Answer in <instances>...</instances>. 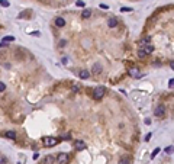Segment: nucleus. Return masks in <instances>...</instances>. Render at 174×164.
<instances>
[{
	"label": "nucleus",
	"instance_id": "obj_1",
	"mask_svg": "<svg viewBox=\"0 0 174 164\" xmlns=\"http://www.w3.org/2000/svg\"><path fill=\"white\" fill-rule=\"evenodd\" d=\"M104 87L103 86H99V87H96L94 90H93V97L96 99V100H99V99H102L103 96H104Z\"/></svg>",
	"mask_w": 174,
	"mask_h": 164
},
{
	"label": "nucleus",
	"instance_id": "obj_2",
	"mask_svg": "<svg viewBox=\"0 0 174 164\" xmlns=\"http://www.w3.org/2000/svg\"><path fill=\"white\" fill-rule=\"evenodd\" d=\"M42 144H44V147H54V145L58 144V141H57V138H54V136H45L42 140Z\"/></svg>",
	"mask_w": 174,
	"mask_h": 164
},
{
	"label": "nucleus",
	"instance_id": "obj_3",
	"mask_svg": "<svg viewBox=\"0 0 174 164\" xmlns=\"http://www.w3.org/2000/svg\"><path fill=\"white\" fill-rule=\"evenodd\" d=\"M57 161H58V164H67L70 161L68 154L67 152H60V154H58V157H57Z\"/></svg>",
	"mask_w": 174,
	"mask_h": 164
},
{
	"label": "nucleus",
	"instance_id": "obj_4",
	"mask_svg": "<svg viewBox=\"0 0 174 164\" xmlns=\"http://www.w3.org/2000/svg\"><path fill=\"white\" fill-rule=\"evenodd\" d=\"M154 113H155V116H164V113H165V108H164L162 105H158V106L155 108Z\"/></svg>",
	"mask_w": 174,
	"mask_h": 164
},
{
	"label": "nucleus",
	"instance_id": "obj_5",
	"mask_svg": "<svg viewBox=\"0 0 174 164\" xmlns=\"http://www.w3.org/2000/svg\"><path fill=\"white\" fill-rule=\"evenodd\" d=\"M54 25L57 28H64V25H65V20H64V18H55V20H54Z\"/></svg>",
	"mask_w": 174,
	"mask_h": 164
},
{
	"label": "nucleus",
	"instance_id": "obj_6",
	"mask_svg": "<svg viewBox=\"0 0 174 164\" xmlns=\"http://www.w3.org/2000/svg\"><path fill=\"white\" fill-rule=\"evenodd\" d=\"M74 147H76V150L81 151V150H84L87 145H86V142H84V141H76V142H74Z\"/></svg>",
	"mask_w": 174,
	"mask_h": 164
},
{
	"label": "nucleus",
	"instance_id": "obj_7",
	"mask_svg": "<svg viewBox=\"0 0 174 164\" xmlns=\"http://www.w3.org/2000/svg\"><path fill=\"white\" fill-rule=\"evenodd\" d=\"M78 76H80V79L86 80V79H89V77H90V73H89L87 70H81V71L78 73Z\"/></svg>",
	"mask_w": 174,
	"mask_h": 164
},
{
	"label": "nucleus",
	"instance_id": "obj_8",
	"mask_svg": "<svg viewBox=\"0 0 174 164\" xmlns=\"http://www.w3.org/2000/svg\"><path fill=\"white\" fill-rule=\"evenodd\" d=\"M107 25H109V28H115L116 25H118V19H116V18H109Z\"/></svg>",
	"mask_w": 174,
	"mask_h": 164
},
{
	"label": "nucleus",
	"instance_id": "obj_9",
	"mask_svg": "<svg viewBox=\"0 0 174 164\" xmlns=\"http://www.w3.org/2000/svg\"><path fill=\"white\" fill-rule=\"evenodd\" d=\"M129 74H131L132 77H141V76H142V74H141V73H139V70H138V68H131V71H129Z\"/></svg>",
	"mask_w": 174,
	"mask_h": 164
},
{
	"label": "nucleus",
	"instance_id": "obj_10",
	"mask_svg": "<svg viewBox=\"0 0 174 164\" xmlns=\"http://www.w3.org/2000/svg\"><path fill=\"white\" fill-rule=\"evenodd\" d=\"M55 158L52 157V155H46V157L44 158V164H54Z\"/></svg>",
	"mask_w": 174,
	"mask_h": 164
},
{
	"label": "nucleus",
	"instance_id": "obj_11",
	"mask_svg": "<svg viewBox=\"0 0 174 164\" xmlns=\"http://www.w3.org/2000/svg\"><path fill=\"white\" fill-rule=\"evenodd\" d=\"M144 52H145V54H152V52H154V47H152L151 44L145 45V48H144Z\"/></svg>",
	"mask_w": 174,
	"mask_h": 164
},
{
	"label": "nucleus",
	"instance_id": "obj_12",
	"mask_svg": "<svg viewBox=\"0 0 174 164\" xmlns=\"http://www.w3.org/2000/svg\"><path fill=\"white\" fill-rule=\"evenodd\" d=\"M4 135H6V138H9V140H16V132L15 131H7Z\"/></svg>",
	"mask_w": 174,
	"mask_h": 164
},
{
	"label": "nucleus",
	"instance_id": "obj_13",
	"mask_svg": "<svg viewBox=\"0 0 174 164\" xmlns=\"http://www.w3.org/2000/svg\"><path fill=\"white\" fill-rule=\"evenodd\" d=\"M100 71H102V67H100V64H97V63H96V64L93 65V73H94V74H99Z\"/></svg>",
	"mask_w": 174,
	"mask_h": 164
},
{
	"label": "nucleus",
	"instance_id": "obj_14",
	"mask_svg": "<svg viewBox=\"0 0 174 164\" xmlns=\"http://www.w3.org/2000/svg\"><path fill=\"white\" fill-rule=\"evenodd\" d=\"M81 16L84 19H87V18H90L92 16V10H89V9H86V10H83V13H81Z\"/></svg>",
	"mask_w": 174,
	"mask_h": 164
},
{
	"label": "nucleus",
	"instance_id": "obj_15",
	"mask_svg": "<svg viewBox=\"0 0 174 164\" xmlns=\"http://www.w3.org/2000/svg\"><path fill=\"white\" fill-rule=\"evenodd\" d=\"M150 36H145V38H142V39H141V45H148V44H150Z\"/></svg>",
	"mask_w": 174,
	"mask_h": 164
},
{
	"label": "nucleus",
	"instance_id": "obj_16",
	"mask_svg": "<svg viewBox=\"0 0 174 164\" xmlns=\"http://www.w3.org/2000/svg\"><path fill=\"white\" fill-rule=\"evenodd\" d=\"M0 6H2V7H9L10 3L7 2V0H0Z\"/></svg>",
	"mask_w": 174,
	"mask_h": 164
},
{
	"label": "nucleus",
	"instance_id": "obj_17",
	"mask_svg": "<svg viewBox=\"0 0 174 164\" xmlns=\"http://www.w3.org/2000/svg\"><path fill=\"white\" fill-rule=\"evenodd\" d=\"M145 55H147V54L144 52V49H139V51H138V57H139V58H145Z\"/></svg>",
	"mask_w": 174,
	"mask_h": 164
},
{
	"label": "nucleus",
	"instance_id": "obj_18",
	"mask_svg": "<svg viewBox=\"0 0 174 164\" xmlns=\"http://www.w3.org/2000/svg\"><path fill=\"white\" fill-rule=\"evenodd\" d=\"M4 42L6 41H9V42H12V41H15V36H12V35H9V36H4V39H3Z\"/></svg>",
	"mask_w": 174,
	"mask_h": 164
},
{
	"label": "nucleus",
	"instance_id": "obj_19",
	"mask_svg": "<svg viewBox=\"0 0 174 164\" xmlns=\"http://www.w3.org/2000/svg\"><path fill=\"white\" fill-rule=\"evenodd\" d=\"M164 151H165V152H167V154H171V152L174 151V147H167V148H165Z\"/></svg>",
	"mask_w": 174,
	"mask_h": 164
},
{
	"label": "nucleus",
	"instance_id": "obj_20",
	"mask_svg": "<svg viewBox=\"0 0 174 164\" xmlns=\"http://www.w3.org/2000/svg\"><path fill=\"white\" fill-rule=\"evenodd\" d=\"M7 163V158L3 157V155H0V164H6Z\"/></svg>",
	"mask_w": 174,
	"mask_h": 164
},
{
	"label": "nucleus",
	"instance_id": "obj_21",
	"mask_svg": "<svg viewBox=\"0 0 174 164\" xmlns=\"http://www.w3.org/2000/svg\"><path fill=\"white\" fill-rule=\"evenodd\" d=\"M6 90V84L3 81H0V92H4Z\"/></svg>",
	"mask_w": 174,
	"mask_h": 164
},
{
	"label": "nucleus",
	"instance_id": "obj_22",
	"mask_svg": "<svg viewBox=\"0 0 174 164\" xmlns=\"http://www.w3.org/2000/svg\"><path fill=\"white\" fill-rule=\"evenodd\" d=\"M158 152H160V148H155V150L152 151V154H151V157H155V155L158 154Z\"/></svg>",
	"mask_w": 174,
	"mask_h": 164
},
{
	"label": "nucleus",
	"instance_id": "obj_23",
	"mask_svg": "<svg viewBox=\"0 0 174 164\" xmlns=\"http://www.w3.org/2000/svg\"><path fill=\"white\" fill-rule=\"evenodd\" d=\"M131 7H120V12H131Z\"/></svg>",
	"mask_w": 174,
	"mask_h": 164
},
{
	"label": "nucleus",
	"instance_id": "obj_24",
	"mask_svg": "<svg viewBox=\"0 0 174 164\" xmlns=\"http://www.w3.org/2000/svg\"><path fill=\"white\" fill-rule=\"evenodd\" d=\"M61 140H70V134H65V135H62V136H61Z\"/></svg>",
	"mask_w": 174,
	"mask_h": 164
},
{
	"label": "nucleus",
	"instance_id": "obj_25",
	"mask_svg": "<svg viewBox=\"0 0 174 164\" xmlns=\"http://www.w3.org/2000/svg\"><path fill=\"white\" fill-rule=\"evenodd\" d=\"M77 6L83 7V6H84V2H83V0H78V2H77Z\"/></svg>",
	"mask_w": 174,
	"mask_h": 164
},
{
	"label": "nucleus",
	"instance_id": "obj_26",
	"mask_svg": "<svg viewBox=\"0 0 174 164\" xmlns=\"http://www.w3.org/2000/svg\"><path fill=\"white\" fill-rule=\"evenodd\" d=\"M120 164H129V160H128V158H123V160L120 161Z\"/></svg>",
	"mask_w": 174,
	"mask_h": 164
},
{
	"label": "nucleus",
	"instance_id": "obj_27",
	"mask_svg": "<svg viewBox=\"0 0 174 164\" xmlns=\"http://www.w3.org/2000/svg\"><path fill=\"white\" fill-rule=\"evenodd\" d=\"M168 86H170V87H174V79H171V80L168 81Z\"/></svg>",
	"mask_w": 174,
	"mask_h": 164
},
{
	"label": "nucleus",
	"instance_id": "obj_28",
	"mask_svg": "<svg viewBox=\"0 0 174 164\" xmlns=\"http://www.w3.org/2000/svg\"><path fill=\"white\" fill-rule=\"evenodd\" d=\"M61 61H62V64H67V63H68V60H67V57H64Z\"/></svg>",
	"mask_w": 174,
	"mask_h": 164
},
{
	"label": "nucleus",
	"instance_id": "obj_29",
	"mask_svg": "<svg viewBox=\"0 0 174 164\" xmlns=\"http://www.w3.org/2000/svg\"><path fill=\"white\" fill-rule=\"evenodd\" d=\"M32 35H34V36H39V35H41V33H39L38 31H35V32H32Z\"/></svg>",
	"mask_w": 174,
	"mask_h": 164
},
{
	"label": "nucleus",
	"instance_id": "obj_30",
	"mask_svg": "<svg viewBox=\"0 0 174 164\" xmlns=\"http://www.w3.org/2000/svg\"><path fill=\"white\" fill-rule=\"evenodd\" d=\"M150 138H151V134H148V135L145 136V141H150Z\"/></svg>",
	"mask_w": 174,
	"mask_h": 164
},
{
	"label": "nucleus",
	"instance_id": "obj_31",
	"mask_svg": "<svg viewBox=\"0 0 174 164\" xmlns=\"http://www.w3.org/2000/svg\"><path fill=\"white\" fill-rule=\"evenodd\" d=\"M170 65H171V68H173V70H174V60H173V61L170 63Z\"/></svg>",
	"mask_w": 174,
	"mask_h": 164
}]
</instances>
